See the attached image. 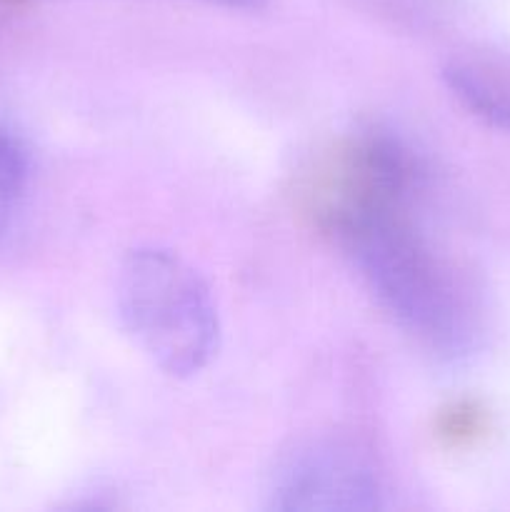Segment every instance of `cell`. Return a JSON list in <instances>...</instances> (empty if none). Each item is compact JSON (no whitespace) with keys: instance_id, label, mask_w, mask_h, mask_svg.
<instances>
[{"instance_id":"7a4b0ae2","label":"cell","mask_w":510,"mask_h":512,"mask_svg":"<svg viewBox=\"0 0 510 512\" xmlns=\"http://www.w3.org/2000/svg\"><path fill=\"white\" fill-rule=\"evenodd\" d=\"M270 495L278 510H373L378 480L348 445L313 443L280 465Z\"/></svg>"},{"instance_id":"6da1fadb","label":"cell","mask_w":510,"mask_h":512,"mask_svg":"<svg viewBox=\"0 0 510 512\" xmlns=\"http://www.w3.org/2000/svg\"><path fill=\"white\" fill-rule=\"evenodd\" d=\"M120 323L145 358L170 378L208 365L218 345V310L198 273L175 253L138 248L115 285Z\"/></svg>"},{"instance_id":"3957f363","label":"cell","mask_w":510,"mask_h":512,"mask_svg":"<svg viewBox=\"0 0 510 512\" xmlns=\"http://www.w3.org/2000/svg\"><path fill=\"white\" fill-rule=\"evenodd\" d=\"M25 155L13 135L0 128V235L10 228L25 190Z\"/></svg>"}]
</instances>
